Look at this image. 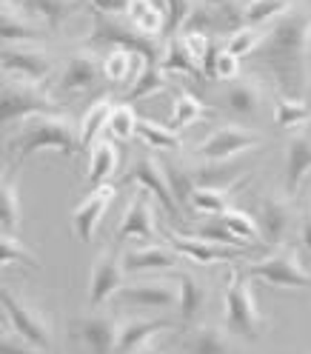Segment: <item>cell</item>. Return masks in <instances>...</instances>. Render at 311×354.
Listing matches in <instances>:
<instances>
[{
  "instance_id": "obj_34",
  "label": "cell",
  "mask_w": 311,
  "mask_h": 354,
  "mask_svg": "<svg viewBox=\"0 0 311 354\" xmlns=\"http://www.w3.org/2000/svg\"><path fill=\"white\" fill-rule=\"evenodd\" d=\"M232 197H234V186H197L191 194V209L209 217H220L232 209Z\"/></svg>"
},
{
  "instance_id": "obj_32",
  "label": "cell",
  "mask_w": 311,
  "mask_h": 354,
  "mask_svg": "<svg viewBox=\"0 0 311 354\" xmlns=\"http://www.w3.org/2000/svg\"><path fill=\"white\" fill-rule=\"evenodd\" d=\"M169 88V72L163 69L160 63H146L138 80L126 88V103L129 100H143V97H151V95H160Z\"/></svg>"
},
{
  "instance_id": "obj_41",
  "label": "cell",
  "mask_w": 311,
  "mask_h": 354,
  "mask_svg": "<svg viewBox=\"0 0 311 354\" xmlns=\"http://www.w3.org/2000/svg\"><path fill=\"white\" fill-rule=\"evenodd\" d=\"M0 260H3V269L12 263H23V266H32V269H40V257L26 246V243H20L15 234L3 232L0 234Z\"/></svg>"
},
{
  "instance_id": "obj_51",
  "label": "cell",
  "mask_w": 311,
  "mask_h": 354,
  "mask_svg": "<svg viewBox=\"0 0 311 354\" xmlns=\"http://www.w3.org/2000/svg\"><path fill=\"white\" fill-rule=\"evenodd\" d=\"M200 6H209L211 12H223V15H229V12H237V0H197Z\"/></svg>"
},
{
  "instance_id": "obj_25",
  "label": "cell",
  "mask_w": 311,
  "mask_h": 354,
  "mask_svg": "<svg viewBox=\"0 0 311 354\" xmlns=\"http://www.w3.org/2000/svg\"><path fill=\"white\" fill-rule=\"evenodd\" d=\"M143 66H146V63H143L140 55H135L131 49H123V46H115L112 52L103 57V77H106L109 83H115V86L129 88L131 83L138 80V75H140Z\"/></svg>"
},
{
  "instance_id": "obj_50",
  "label": "cell",
  "mask_w": 311,
  "mask_h": 354,
  "mask_svg": "<svg viewBox=\"0 0 311 354\" xmlns=\"http://www.w3.org/2000/svg\"><path fill=\"white\" fill-rule=\"evenodd\" d=\"M300 240H303V249L311 254V203H305L300 214Z\"/></svg>"
},
{
  "instance_id": "obj_9",
  "label": "cell",
  "mask_w": 311,
  "mask_h": 354,
  "mask_svg": "<svg viewBox=\"0 0 311 354\" xmlns=\"http://www.w3.org/2000/svg\"><path fill=\"white\" fill-rule=\"evenodd\" d=\"M123 180H126V183L143 186V189L154 197V201L163 206V212L174 220V223H180V220H183V209H180V203H177V197H174V192H171V183H169V177H166V166H163L158 158H154L151 151L138 154L135 163L129 166V171H126Z\"/></svg>"
},
{
  "instance_id": "obj_23",
  "label": "cell",
  "mask_w": 311,
  "mask_h": 354,
  "mask_svg": "<svg viewBox=\"0 0 311 354\" xmlns=\"http://www.w3.org/2000/svg\"><path fill=\"white\" fill-rule=\"evenodd\" d=\"M0 37H3V46H12V43L23 40H40L43 29L15 0H3V6H0Z\"/></svg>"
},
{
  "instance_id": "obj_48",
  "label": "cell",
  "mask_w": 311,
  "mask_h": 354,
  "mask_svg": "<svg viewBox=\"0 0 311 354\" xmlns=\"http://www.w3.org/2000/svg\"><path fill=\"white\" fill-rule=\"evenodd\" d=\"M0 354H49V351L32 346L29 340L20 337L17 331H9V335H3V340H0Z\"/></svg>"
},
{
  "instance_id": "obj_46",
  "label": "cell",
  "mask_w": 311,
  "mask_h": 354,
  "mask_svg": "<svg viewBox=\"0 0 311 354\" xmlns=\"http://www.w3.org/2000/svg\"><path fill=\"white\" fill-rule=\"evenodd\" d=\"M163 3H166V40H169L189 26L197 0H163Z\"/></svg>"
},
{
  "instance_id": "obj_2",
  "label": "cell",
  "mask_w": 311,
  "mask_h": 354,
  "mask_svg": "<svg viewBox=\"0 0 311 354\" xmlns=\"http://www.w3.org/2000/svg\"><path fill=\"white\" fill-rule=\"evenodd\" d=\"M55 149L63 158H75L77 151H83L80 143V126H75L66 115L52 112V115H35L23 120L17 138L12 140V154L17 158H29L35 151Z\"/></svg>"
},
{
  "instance_id": "obj_5",
  "label": "cell",
  "mask_w": 311,
  "mask_h": 354,
  "mask_svg": "<svg viewBox=\"0 0 311 354\" xmlns=\"http://www.w3.org/2000/svg\"><path fill=\"white\" fill-rule=\"evenodd\" d=\"M57 109L55 97L43 88V83H32L23 77L3 75V92H0V120L17 123L35 115H52Z\"/></svg>"
},
{
  "instance_id": "obj_27",
  "label": "cell",
  "mask_w": 311,
  "mask_h": 354,
  "mask_svg": "<svg viewBox=\"0 0 311 354\" xmlns=\"http://www.w3.org/2000/svg\"><path fill=\"white\" fill-rule=\"evenodd\" d=\"M120 166V154L117 146L112 140H97L92 149H88V169H86V183L88 186H103L115 177Z\"/></svg>"
},
{
  "instance_id": "obj_19",
  "label": "cell",
  "mask_w": 311,
  "mask_h": 354,
  "mask_svg": "<svg viewBox=\"0 0 311 354\" xmlns=\"http://www.w3.org/2000/svg\"><path fill=\"white\" fill-rule=\"evenodd\" d=\"M180 254H177L169 243H146V246H131L123 252V269L126 274H138V272H154V269H177Z\"/></svg>"
},
{
  "instance_id": "obj_26",
  "label": "cell",
  "mask_w": 311,
  "mask_h": 354,
  "mask_svg": "<svg viewBox=\"0 0 311 354\" xmlns=\"http://www.w3.org/2000/svg\"><path fill=\"white\" fill-rule=\"evenodd\" d=\"M15 3L32 20H37L40 26H46L52 32H57L77 9V0H15Z\"/></svg>"
},
{
  "instance_id": "obj_29",
  "label": "cell",
  "mask_w": 311,
  "mask_h": 354,
  "mask_svg": "<svg viewBox=\"0 0 311 354\" xmlns=\"http://www.w3.org/2000/svg\"><path fill=\"white\" fill-rule=\"evenodd\" d=\"M126 17L146 37L160 40L166 35V9L158 6V0H131V9Z\"/></svg>"
},
{
  "instance_id": "obj_17",
  "label": "cell",
  "mask_w": 311,
  "mask_h": 354,
  "mask_svg": "<svg viewBox=\"0 0 311 354\" xmlns=\"http://www.w3.org/2000/svg\"><path fill=\"white\" fill-rule=\"evenodd\" d=\"M163 240L180 254L194 260L197 266H214V263H232L237 254H243V249H229V246H217V243H209L197 234H177L171 229L163 232Z\"/></svg>"
},
{
  "instance_id": "obj_11",
  "label": "cell",
  "mask_w": 311,
  "mask_h": 354,
  "mask_svg": "<svg viewBox=\"0 0 311 354\" xmlns=\"http://www.w3.org/2000/svg\"><path fill=\"white\" fill-rule=\"evenodd\" d=\"M117 300L129 308H140V312H166V308L180 303V286H177L174 277L131 280V283H123Z\"/></svg>"
},
{
  "instance_id": "obj_28",
  "label": "cell",
  "mask_w": 311,
  "mask_h": 354,
  "mask_svg": "<svg viewBox=\"0 0 311 354\" xmlns=\"http://www.w3.org/2000/svg\"><path fill=\"white\" fill-rule=\"evenodd\" d=\"M223 100L226 106L232 109L234 115H257L260 106H263V88H260V80H252V77H237L232 83H226V92H223Z\"/></svg>"
},
{
  "instance_id": "obj_30",
  "label": "cell",
  "mask_w": 311,
  "mask_h": 354,
  "mask_svg": "<svg viewBox=\"0 0 311 354\" xmlns=\"http://www.w3.org/2000/svg\"><path fill=\"white\" fill-rule=\"evenodd\" d=\"M112 109H115L112 100L100 97V100H95L92 106H88L86 115L80 118V143H83L86 151L100 140L103 131H109V118H112Z\"/></svg>"
},
{
  "instance_id": "obj_37",
  "label": "cell",
  "mask_w": 311,
  "mask_h": 354,
  "mask_svg": "<svg viewBox=\"0 0 311 354\" xmlns=\"http://www.w3.org/2000/svg\"><path fill=\"white\" fill-rule=\"evenodd\" d=\"M166 177H169V183H171V192L177 197V203L183 206H191V194L197 189V177H194V169L189 163H180V160H174L169 158L166 163Z\"/></svg>"
},
{
  "instance_id": "obj_31",
  "label": "cell",
  "mask_w": 311,
  "mask_h": 354,
  "mask_svg": "<svg viewBox=\"0 0 311 354\" xmlns=\"http://www.w3.org/2000/svg\"><path fill=\"white\" fill-rule=\"evenodd\" d=\"M20 217H23V212H20L17 174L15 169H9L3 171V183H0V226H3V232L15 234L20 226Z\"/></svg>"
},
{
  "instance_id": "obj_47",
  "label": "cell",
  "mask_w": 311,
  "mask_h": 354,
  "mask_svg": "<svg viewBox=\"0 0 311 354\" xmlns=\"http://www.w3.org/2000/svg\"><path fill=\"white\" fill-rule=\"evenodd\" d=\"M214 77L223 80V83H232L240 77V57L232 55L229 49H220L217 52V60H214Z\"/></svg>"
},
{
  "instance_id": "obj_24",
  "label": "cell",
  "mask_w": 311,
  "mask_h": 354,
  "mask_svg": "<svg viewBox=\"0 0 311 354\" xmlns=\"http://www.w3.org/2000/svg\"><path fill=\"white\" fill-rule=\"evenodd\" d=\"M189 354H234V340L226 326L217 323H197L186 340Z\"/></svg>"
},
{
  "instance_id": "obj_4",
  "label": "cell",
  "mask_w": 311,
  "mask_h": 354,
  "mask_svg": "<svg viewBox=\"0 0 311 354\" xmlns=\"http://www.w3.org/2000/svg\"><path fill=\"white\" fill-rule=\"evenodd\" d=\"M223 317L232 337L257 340L263 335V315L252 295V277L246 272H232L223 295Z\"/></svg>"
},
{
  "instance_id": "obj_38",
  "label": "cell",
  "mask_w": 311,
  "mask_h": 354,
  "mask_svg": "<svg viewBox=\"0 0 311 354\" xmlns=\"http://www.w3.org/2000/svg\"><path fill=\"white\" fill-rule=\"evenodd\" d=\"M200 118H206V106L200 103L189 88H183V92H177L174 97V106H171V118H169V126L174 131H183L189 126H194Z\"/></svg>"
},
{
  "instance_id": "obj_45",
  "label": "cell",
  "mask_w": 311,
  "mask_h": 354,
  "mask_svg": "<svg viewBox=\"0 0 311 354\" xmlns=\"http://www.w3.org/2000/svg\"><path fill=\"white\" fill-rule=\"evenodd\" d=\"M138 115H135V109H131L129 103H117L112 109V118H109V131H112V138L126 143L138 135Z\"/></svg>"
},
{
  "instance_id": "obj_12",
  "label": "cell",
  "mask_w": 311,
  "mask_h": 354,
  "mask_svg": "<svg viewBox=\"0 0 311 354\" xmlns=\"http://www.w3.org/2000/svg\"><path fill=\"white\" fill-rule=\"evenodd\" d=\"M123 254L117 249H106L95 257L92 263V274H88V306L97 308L106 306L112 297H117V292L123 289Z\"/></svg>"
},
{
  "instance_id": "obj_52",
  "label": "cell",
  "mask_w": 311,
  "mask_h": 354,
  "mask_svg": "<svg viewBox=\"0 0 311 354\" xmlns=\"http://www.w3.org/2000/svg\"><path fill=\"white\" fill-rule=\"evenodd\" d=\"M129 354H166V348L151 340V343H146V346H140V348H135V351H129Z\"/></svg>"
},
{
  "instance_id": "obj_10",
  "label": "cell",
  "mask_w": 311,
  "mask_h": 354,
  "mask_svg": "<svg viewBox=\"0 0 311 354\" xmlns=\"http://www.w3.org/2000/svg\"><path fill=\"white\" fill-rule=\"evenodd\" d=\"M297 206L288 192H269L257 206V226H260V243L265 246H283L285 237L292 234L297 223Z\"/></svg>"
},
{
  "instance_id": "obj_20",
  "label": "cell",
  "mask_w": 311,
  "mask_h": 354,
  "mask_svg": "<svg viewBox=\"0 0 311 354\" xmlns=\"http://www.w3.org/2000/svg\"><path fill=\"white\" fill-rule=\"evenodd\" d=\"M311 174V131H294L285 146V192L297 194L303 180Z\"/></svg>"
},
{
  "instance_id": "obj_14",
  "label": "cell",
  "mask_w": 311,
  "mask_h": 354,
  "mask_svg": "<svg viewBox=\"0 0 311 354\" xmlns=\"http://www.w3.org/2000/svg\"><path fill=\"white\" fill-rule=\"evenodd\" d=\"M103 77V63L97 60L95 49H75L66 57L63 69L57 75V92H86V88L97 86V80Z\"/></svg>"
},
{
  "instance_id": "obj_54",
  "label": "cell",
  "mask_w": 311,
  "mask_h": 354,
  "mask_svg": "<svg viewBox=\"0 0 311 354\" xmlns=\"http://www.w3.org/2000/svg\"><path fill=\"white\" fill-rule=\"evenodd\" d=\"M243 3H246V6H249V3H254V0H243Z\"/></svg>"
},
{
  "instance_id": "obj_6",
  "label": "cell",
  "mask_w": 311,
  "mask_h": 354,
  "mask_svg": "<svg viewBox=\"0 0 311 354\" xmlns=\"http://www.w3.org/2000/svg\"><path fill=\"white\" fill-rule=\"evenodd\" d=\"M246 274L252 280H263L277 289H311V272L300 263L297 246H277L269 257H263L257 263H252Z\"/></svg>"
},
{
  "instance_id": "obj_44",
  "label": "cell",
  "mask_w": 311,
  "mask_h": 354,
  "mask_svg": "<svg viewBox=\"0 0 311 354\" xmlns=\"http://www.w3.org/2000/svg\"><path fill=\"white\" fill-rule=\"evenodd\" d=\"M220 220H223L226 229H229L232 234H237L243 243H254V240H260V226H257V217H252L249 212H243V209L232 206L229 212L220 214Z\"/></svg>"
},
{
  "instance_id": "obj_7",
  "label": "cell",
  "mask_w": 311,
  "mask_h": 354,
  "mask_svg": "<svg viewBox=\"0 0 311 354\" xmlns=\"http://www.w3.org/2000/svg\"><path fill=\"white\" fill-rule=\"evenodd\" d=\"M0 303H3V312L12 323V331H17L23 340H29L32 346L52 351L55 346V326L52 320L40 312L37 306H32L29 300H20L12 289L3 286V295H0Z\"/></svg>"
},
{
  "instance_id": "obj_53",
  "label": "cell",
  "mask_w": 311,
  "mask_h": 354,
  "mask_svg": "<svg viewBox=\"0 0 311 354\" xmlns=\"http://www.w3.org/2000/svg\"><path fill=\"white\" fill-rule=\"evenodd\" d=\"M308 103H311V83H308Z\"/></svg>"
},
{
  "instance_id": "obj_49",
  "label": "cell",
  "mask_w": 311,
  "mask_h": 354,
  "mask_svg": "<svg viewBox=\"0 0 311 354\" xmlns=\"http://www.w3.org/2000/svg\"><path fill=\"white\" fill-rule=\"evenodd\" d=\"M97 15H109V17H123L131 9V0H86Z\"/></svg>"
},
{
  "instance_id": "obj_43",
  "label": "cell",
  "mask_w": 311,
  "mask_h": 354,
  "mask_svg": "<svg viewBox=\"0 0 311 354\" xmlns=\"http://www.w3.org/2000/svg\"><path fill=\"white\" fill-rule=\"evenodd\" d=\"M263 35L265 29H257V26H240L234 29L226 40H223V49H229L232 55L237 57H249L260 49V43H263Z\"/></svg>"
},
{
  "instance_id": "obj_42",
  "label": "cell",
  "mask_w": 311,
  "mask_h": 354,
  "mask_svg": "<svg viewBox=\"0 0 311 354\" xmlns=\"http://www.w3.org/2000/svg\"><path fill=\"white\" fill-rule=\"evenodd\" d=\"M191 234L203 237V240H209V243H217V246H229V249H243V252H249V243H243L237 234H232L220 217H209L206 223H200Z\"/></svg>"
},
{
  "instance_id": "obj_22",
  "label": "cell",
  "mask_w": 311,
  "mask_h": 354,
  "mask_svg": "<svg viewBox=\"0 0 311 354\" xmlns=\"http://www.w3.org/2000/svg\"><path fill=\"white\" fill-rule=\"evenodd\" d=\"M171 277L177 280V286H180V303H177V308H180V320L189 326L206 312L209 286H206L203 277L194 274V272H174Z\"/></svg>"
},
{
  "instance_id": "obj_16",
  "label": "cell",
  "mask_w": 311,
  "mask_h": 354,
  "mask_svg": "<svg viewBox=\"0 0 311 354\" xmlns=\"http://www.w3.org/2000/svg\"><path fill=\"white\" fill-rule=\"evenodd\" d=\"M120 317L117 315H88L77 323H72V331L88 346L92 354H117V337H120Z\"/></svg>"
},
{
  "instance_id": "obj_35",
  "label": "cell",
  "mask_w": 311,
  "mask_h": 354,
  "mask_svg": "<svg viewBox=\"0 0 311 354\" xmlns=\"http://www.w3.org/2000/svg\"><path fill=\"white\" fill-rule=\"evenodd\" d=\"M160 66H163L166 72L189 75V77H200V75H203V69H200L197 60L191 57V52L186 49V43H183L180 35L166 40V49H163V60H160Z\"/></svg>"
},
{
  "instance_id": "obj_40",
  "label": "cell",
  "mask_w": 311,
  "mask_h": 354,
  "mask_svg": "<svg viewBox=\"0 0 311 354\" xmlns=\"http://www.w3.org/2000/svg\"><path fill=\"white\" fill-rule=\"evenodd\" d=\"M294 0H254V3L243 6V26H263L272 24V20L283 17L288 9H292Z\"/></svg>"
},
{
  "instance_id": "obj_3",
  "label": "cell",
  "mask_w": 311,
  "mask_h": 354,
  "mask_svg": "<svg viewBox=\"0 0 311 354\" xmlns=\"http://www.w3.org/2000/svg\"><path fill=\"white\" fill-rule=\"evenodd\" d=\"M88 49L95 46H123L131 49L135 55L143 57V63H160L163 60V49L166 43L163 40H154L140 35L131 24H120V17H109V15H92V29L86 35Z\"/></svg>"
},
{
  "instance_id": "obj_39",
  "label": "cell",
  "mask_w": 311,
  "mask_h": 354,
  "mask_svg": "<svg viewBox=\"0 0 311 354\" xmlns=\"http://www.w3.org/2000/svg\"><path fill=\"white\" fill-rule=\"evenodd\" d=\"M138 135L151 146V149H163V151H180L183 140H180V131H174L171 126H163V123H154V120H146L140 118L138 120Z\"/></svg>"
},
{
  "instance_id": "obj_18",
  "label": "cell",
  "mask_w": 311,
  "mask_h": 354,
  "mask_svg": "<svg viewBox=\"0 0 311 354\" xmlns=\"http://www.w3.org/2000/svg\"><path fill=\"white\" fill-rule=\"evenodd\" d=\"M129 237H138V240H146V243H154L158 237V217H154V209H151V197L146 189L135 192L131 203L120 220V226L115 232V240H129Z\"/></svg>"
},
{
  "instance_id": "obj_15",
  "label": "cell",
  "mask_w": 311,
  "mask_h": 354,
  "mask_svg": "<svg viewBox=\"0 0 311 354\" xmlns=\"http://www.w3.org/2000/svg\"><path fill=\"white\" fill-rule=\"evenodd\" d=\"M115 197H117V186L103 183V186H95V189L88 192L83 201L72 209V229H75V234H77L83 243H92V240H95V232H97L100 220H103L109 203H112Z\"/></svg>"
},
{
  "instance_id": "obj_1",
  "label": "cell",
  "mask_w": 311,
  "mask_h": 354,
  "mask_svg": "<svg viewBox=\"0 0 311 354\" xmlns=\"http://www.w3.org/2000/svg\"><path fill=\"white\" fill-rule=\"evenodd\" d=\"M311 55V12L288 9L283 17L265 29L260 49L254 52L257 63L269 69L272 77L285 88L288 97H297L308 77Z\"/></svg>"
},
{
  "instance_id": "obj_36",
  "label": "cell",
  "mask_w": 311,
  "mask_h": 354,
  "mask_svg": "<svg viewBox=\"0 0 311 354\" xmlns=\"http://www.w3.org/2000/svg\"><path fill=\"white\" fill-rule=\"evenodd\" d=\"M183 43L186 49L191 52V57L197 60V66L203 69V77H211L214 75V60H217V52L214 49V40L203 32V29H183Z\"/></svg>"
},
{
  "instance_id": "obj_8",
  "label": "cell",
  "mask_w": 311,
  "mask_h": 354,
  "mask_svg": "<svg viewBox=\"0 0 311 354\" xmlns=\"http://www.w3.org/2000/svg\"><path fill=\"white\" fill-rule=\"evenodd\" d=\"M263 143H265V138L257 135L254 129H246L240 123H223L197 146L194 154L203 163H226V160L240 158V154H246V151H252Z\"/></svg>"
},
{
  "instance_id": "obj_21",
  "label": "cell",
  "mask_w": 311,
  "mask_h": 354,
  "mask_svg": "<svg viewBox=\"0 0 311 354\" xmlns=\"http://www.w3.org/2000/svg\"><path fill=\"white\" fill-rule=\"evenodd\" d=\"M163 331H171V323L166 317H126L120 323L117 337V354H129L146 343H151Z\"/></svg>"
},
{
  "instance_id": "obj_13",
  "label": "cell",
  "mask_w": 311,
  "mask_h": 354,
  "mask_svg": "<svg viewBox=\"0 0 311 354\" xmlns=\"http://www.w3.org/2000/svg\"><path fill=\"white\" fill-rule=\"evenodd\" d=\"M0 63H3V75L12 77H23L32 83H46L52 77V57L37 46H20V43L3 46Z\"/></svg>"
},
{
  "instance_id": "obj_33",
  "label": "cell",
  "mask_w": 311,
  "mask_h": 354,
  "mask_svg": "<svg viewBox=\"0 0 311 354\" xmlns=\"http://www.w3.org/2000/svg\"><path fill=\"white\" fill-rule=\"evenodd\" d=\"M274 123L283 129V131H297L303 126L311 123V103L303 100V97H277L274 103Z\"/></svg>"
}]
</instances>
